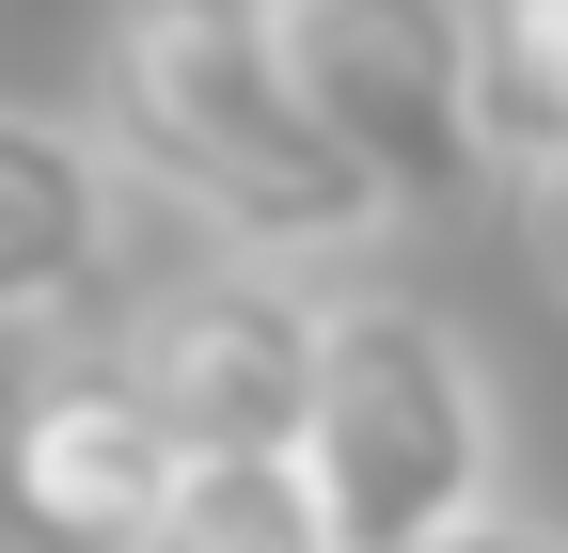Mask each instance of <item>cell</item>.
<instances>
[{"label":"cell","mask_w":568,"mask_h":553,"mask_svg":"<svg viewBox=\"0 0 568 553\" xmlns=\"http://www.w3.org/2000/svg\"><path fill=\"white\" fill-rule=\"evenodd\" d=\"M159 474H174V443L142 428V395L111 364H48L0 411V553H126Z\"/></svg>","instance_id":"obj_5"},{"label":"cell","mask_w":568,"mask_h":553,"mask_svg":"<svg viewBox=\"0 0 568 553\" xmlns=\"http://www.w3.org/2000/svg\"><path fill=\"white\" fill-rule=\"evenodd\" d=\"M474 95H489V143L568 127V0H474Z\"/></svg>","instance_id":"obj_8"},{"label":"cell","mask_w":568,"mask_h":553,"mask_svg":"<svg viewBox=\"0 0 568 553\" xmlns=\"http://www.w3.org/2000/svg\"><path fill=\"white\" fill-rule=\"evenodd\" d=\"M284 459H301L332 553H443L506 506V395L443 301L347 285L316 301V380H301Z\"/></svg>","instance_id":"obj_2"},{"label":"cell","mask_w":568,"mask_h":553,"mask_svg":"<svg viewBox=\"0 0 568 553\" xmlns=\"http://www.w3.org/2000/svg\"><path fill=\"white\" fill-rule=\"evenodd\" d=\"M443 553H568V537H552V522H506V506H489V522H474V537H443Z\"/></svg>","instance_id":"obj_10"},{"label":"cell","mask_w":568,"mask_h":553,"mask_svg":"<svg viewBox=\"0 0 568 553\" xmlns=\"http://www.w3.org/2000/svg\"><path fill=\"white\" fill-rule=\"evenodd\" d=\"M268 63L395 222L489 205V95H474V0H268Z\"/></svg>","instance_id":"obj_3"},{"label":"cell","mask_w":568,"mask_h":553,"mask_svg":"<svg viewBox=\"0 0 568 553\" xmlns=\"http://www.w3.org/2000/svg\"><path fill=\"white\" fill-rule=\"evenodd\" d=\"M489 190H506V222L537 253V285L568 301V127H537V143H489Z\"/></svg>","instance_id":"obj_9"},{"label":"cell","mask_w":568,"mask_h":553,"mask_svg":"<svg viewBox=\"0 0 568 553\" xmlns=\"http://www.w3.org/2000/svg\"><path fill=\"white\" fill-rule=\"evenodd\" d=\"M80 127L111 143L126 190L190 205V222L222 253H253V269H332V253H379L395 238L379 174L284 95L268 0H111L95 17V111Z\"/></svg>","instance_id":"obj_1"},{"label":"cell","mask_w":568,"mask_h":553,"mask_svg":"<svg viewBox=\"0 0 568 553\" xmlns=\"http://www.w3.org/2000/svg\"><path fill=\"white\" fill-rule=\"evenodd\" d=\"M142 428L174 459H237V443H284L301 428V380H316V285L301 269H253V253H205V269H159L126 285L111 349H95Z\"/></svg>","instance_id":"obj_4"},{"label":"cell","mask_w":568,"mask_h":553,"mask_svg":"<svg viewBox=\"0 0 568 553\" xmlns=\"http://www.w3.org/2000/svg\"><path fill=\"white\" fill-rule=\"evenodd\" d=\"M126 174L80 111L0 95V332H80L126 285Z\"/></svg>","instance_id":"obj_6"},{"label":"cell","mask_w":568,"mask_h":553,"mask_svg":"<svg viewBox=\"0 0 568 553\" xmlns=\"http://www.w3.org/2000/svg\"><path fill=\"white\" fill-rule=\"evenodd\" d=\"M126 553H332V522L284 443H237V459H174Z\"/></svg>","instance_id":"obj_7"}]
</instances>
